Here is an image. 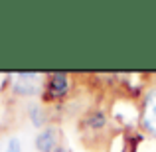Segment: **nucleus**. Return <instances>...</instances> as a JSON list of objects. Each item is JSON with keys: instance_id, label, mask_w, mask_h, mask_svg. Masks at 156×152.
Wrapping results in <instances>:
<instances>
[{"instance_id": "obj_1", "label": "nucleus", "mask_w": 156, "mask_h": 152, "mask_svg": "<svg viewBox=\"0 0 156 152\" xmlns=\"http://www.w3.org/2000/svg\"><path fill=\"white\" fill-rule=\"evenodd\" d=\"M73 77L65 71H51L44 75L42 99L46 103H61L71 95Z\"/></svg>"}, {"instance_id": "obj_2", "label": "nucleus", "mask_w": 156, "mask_h": 152, "mask_svg": "<svg viewBox=\"0 0 156 152\" xmlns=\"http://www.w3.org/2000/svg\"><path fill=\"white\" fill-rule=\"evenodd\" d=\"M138 125L142 133L156 140V81L148 83L142 91L140 111H138Z\"/></svg>"}, {"instance_id": "obj_3", "label": "nucleus", "mask_w": 156, "mask_h": 152, "mask_svg": "<svg viewBox=\"0 0 156 152\" xmlns=\"http://www.w3.org/2000/svg\"><path fill=\"white\" fill-rule=\"evenodd\" d=\"M12 89H14L16 93H18L20 97H32L34 93H42V87H44V79L40 73H16L14 77H12Z\"/></svg>"}, {"instance_id": "obj_4", "label": "nucleus", "mask_w": 156, "mask_h": 152, "mask_svg": "<svg viewBox=\"0 0 156 152\" xmlns=\"http://www.w3.org/2000/svg\"><path fill=\"white\" fill-rule=\"evenodd\" d=\"M61 133L55 125H46L42 130H38L34 138V148L38 152H55V148L61 144L59 142Z\"/></svg>"}, {"instance_id": "obj_5", "label": "nucleus", "mask_w": 156, "mask_h": 152, "mask_svg": "<svg viewBox=\"0 0 156 152\" xmlns=\"http://www.w3.org/2000/svg\"><path fill=\"white\" fill-rule=\"evenodd\" d=\"M107 125H109V115H107L103 109H91L81 118L79 130L83 134H97V133H101V130H105Z\"/></svg>"}, {"instance_id": "obj_6", "label": "nucleus", "mask_w": 156, "mask_h": 152, "mask_svg": "<svg viewBox=\"0 0 156 152\" xmlns=\"http://www.w3.org/2000/svg\"><path fill=\"white\" fill-rule=\"evenodd\" d=\"M30 121L34 122V126H38L40 130L44 129V122H46V113H44L40 107H30Z\"/></svg>"}, {"instance_id": "obj_7", "label": "nucleus", "mask_w": 156, "mask_h": 152, "mask_svg": "<svg viewBox=\"0 0 156 152\" xmlns=\"http://www.w3.org/2000/svg\"><path fill=\"white\" fill-rule=\"evenodd\" d=\"M4 152H22V144H20V140L16 136H12V138H8V142H6V150Z\"/></svg>"}, {"instance_id": "obj_8", "label": "nucleus", "mask_w": 156, "mask_h": 152, "mask_svg": "<svg viewBox=\"0 0 156 152\" xmlns=\"http://www.w3.org/2000/svg\"><path fill=\"white\" fill-rule=\"evenodd\" d=\"M55 152H71V150H69V146H65V144H59V146L55 148Z\"/></svg>"}, {"instance_id": "obj_9", "label": "nucleus", "mask_w": 156, "mask_h": 152, "mask_svg": "<svg viewBox=\"0 0 156 152\" xmlns=\"http://www.w3.org/2000/svg\"><path fill=\"white\" fill-rule=\"evenodd\" d=\"M144 152H156V150H144Z\"/></svg>"}]
</instances>
